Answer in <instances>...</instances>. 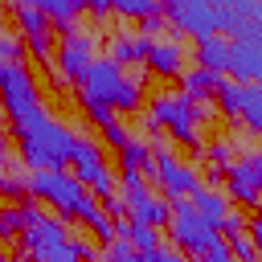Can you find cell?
Instances as JSON below:
<instances>
[{"mask_svg": "<svg viewBox=\"0 0 262 262\" xmlns=\"http://www.w3.org/2000/svg\"><path fill=\"white\" fill-rule=\"evenodd\" d=\"M16 147H20V164H29V172H53L70 160L74 147V131L66 123H57L45 106L20 123H12Z\"/></svg>", "mask_w": 262, "mask_h": 262, "instance_id": "obj_1", "label": "cell"}, {"mask_svg": "<svg viewBox=\"0 0 262 262\" xmlns=\"http://www.w3.org/2000/svg\"><path fill=\"white\" fill-rule=\"evenodd\" d=\"M20 250L33 262H90L94 246L66 233L57 217H45L37 205H20Z\"/></svg>", "mask_w": 262, "mask_h": 262, "instance_id": "obj_2", "label": "cell"}, {"mask_svg": "<svg viewBox=\"0 0 262 262\" xmlns=\"http://www.w3.org/2000/svg\"><path fill=\"white\" fill-rule=\"evenodd\" d=\"M82 106H106V111H135L139 106V78H127L123 66L111 57H94L86 74L78 78Z\"/></svg>", "mask_w": 262, "mask_h": 262, "instance_id": "obj_3", "label": "cell"}, {"mask_svg": "<svg viewBox=\"0 0 262 262\" xmlns=\"http://www.w3.org/2000/svg\"><path fill=\"white\" fill-rule=\"evenodd\" d=\"M209 115H213V106H209L205 98H188V94H160V98H151V106H147V131L168 127V131H172V139H180V143H188L192 151H201L196 123H201V119H209Z\"/></svg>", "mask_w": 262, "mask_h": 262, "instance_id": "obj_4", "label": "cell"}, {"mask_svg": "<svg viewBox=\"0 0 262 262\" xmlns=\"http://www.w3.org/2000/svg\"><path fill=\"white\" fill-rule=\"evenodd\" d=\"M25 188H29V196H41L45 205H53L66 221H86L98 209L94 196L74 176H66L61 168H53V172H29L25 176Z\"/></svg>", "mask_w": 262, "mask_h": 262, "instance_id": "obj_5", "label": "cell"}, {"mask_svg": "<svg viewBox=\"0 0 262 262\" xmlns=\"http://www.w3.org/2000/svg\"><path fill=\"white\" fill-rule=\"evenodd\" d=\"M168 237H172V246H176L180 254H188V258H201L209 246L221 242L217 225H209V221L192 209L188 196H180V201L168 205Z\"/></svg>", "mask_w": 262, "mask_h": 262, "instance_id": "obj_6", "label": "cell"}, {"mask_svg": "<svg viewBox=\"0 0 262 262\" xmlns=\"http://www.w3.org/2000/svg\"><path fill=\"white\" fill-rule=\"evenodd\" d=\"M70 164H74V180H78L86 192L106 196V192H115V188H119V184H115V172H111V164H106V156H102V147H98L94 139L74 135Z\"/></svg>", "mask_w": 262, "mask_h": 262, "instance_id": "obj_7", "label": "cell"}, {"mask_svg": "<svg viewBox=\"0 0 262 262\" xmlns=\"http://www.w3.org/2000/svg\"><path fill=\"white\" fill-rule=\"evenodd\" d=\"M213 98H217V111L237 115L250 135L262 131V86L258 82H229V78H221L213 86Z\"/></svg>", "mask_w": 262, "mask_h": 262, "instance_id": "obj_8", "label": "cell"}, {"mask_svg": "<svg viewBox=\"0 0 262 262\" xmlns=\"http://www.w3.org/2000/svg\"><path fill=\"white\" fill-rule=\"evenodd\" d=\"M151 147V176H156V184H160V192L168 196V201H180V196H188L196 184H201V176H196V168H188V164H180L164 143H147Z\"/></svg>", "mask_w": 262, "mask_h": 262, "instance_id": "obj_9", "label": "cell"}, {"mask_svg": "<svg viewBox=\"0 0 262 262\" xmlns=\"http://www.w3.org/2000/svg\"><path fill=\"white\" fill-rule=\"evenodd\" d=\"M90 61H94V37L86 29L61 33V41H57V66H53V74L61 78V86H78V78L86 74Z\"/></svg>", "mask_w": 262, "mask_h": 262, "instance_id": "obj_10", "label": "cell"}, {"mask_svg": "<svg viewBox=\"0 0 262 262\" xmlns=\"http://www.w3.org/2000/svg\"><path fill=\"white\" fill-rule=\"evenodd\" d=\"M156 4H160L164 16H168L180 33H188L192 41H205V37L217 33V16H213L209 0H156Z\"/></svg>", "mask_w": 262, "mask_h": 262, "instance_id": "obj_11", "label": "cell"}, {"mask_svg": "<svg viewBox=\"0 0 262 262\" xmlns=\"http://www.w3.org/2000/svg\"><path fill=\"white\" fill-rule=\"evenodd\" d=\"M221 180H229V196L246 209L258 205V184H262V156H246V160H229L221 168Z\"/></svg>", "mask_w": 262, "mask_h": 262, "instance_id": "obj_12", "label": "cell"}, {"mask_svg": "<svg viewBox=\"0 0 262 262\" xmlns=\"http://www.w3.org/2000/svg\"><path fill=\"white\" fill-rule=\"evenodd\" d=\"M225 74H229V82H258L262 78V37H233Z\"/></svg>", "mask_w": 262, "mask_h": 262, "instance_id": "obj_13", "label": "cell"}, {"mask_svg": "<svg viewBox=\"0 0 262 262\" xmlns=\"http://www.w3.org/2000/svg\"><path fill=\"white\" fill-rule=\"evenodd\" d=\"M188 201H192V209H196L209 225H221V221H225V213L233 209V205H229V196H225V192H217V188H209V184H196V188L188 192Z\"/></svg>", "mask_w": 262, "mask_h": 262, "instance_id": "obj_14", "label": "cell"}, {"mask_svg": "<svg viewBox=\"0 0 262 262\" xmlns=\"http://www.w3.org/2000/svg\"><path fill=\"white\" fill-rule=\"evenodd\" d=\"M180 45L176 41H151L147 45V57H143V66L151 70V74H164V78H180Z\"/></svg>", "mask_w": 262, "mask_h": 262, "instance_id": "obj_15", "label": "cell"}, {"mask_svg": "<svg viewBox=\"0 0 262 262\" xmlns=\"http://www.w3.org/2000/svg\"><path fill=\"white\" fill-rule=\"evenodd\" d=\"M225 57H229V37L213 33V37L196 41V70H209V74L225 78Z\"/></svg>", "mask_w": 262, "mask_h": 262, "instance_id": "obj_16", "label": "cell"}, {"mask_svg": "<svg viewBox=\"0 0 262 262\" xmlns=\"http://www.w3.org/2000/svg\"><path fill=\"white\" fill-rule=\"evenodd\" d=\"M115 237H123V242L135 246L139 254H147V250L160 246V229H156V225H143V221H131V217L115 221Z\"/></svg>", "mask_w": 262, "mask_h": 262, "instance_id": "obj_17", "label": "cell"}, {"mask_svg": "<svg viewBox=\"0 0 262 262\" xmlns=\"http://www.w3.org/2000/svg\"><path fill=\"white\" fill-rule=\"evenodd\" d=\"M147 45H151V37H143V33L115 37V41H111V61H115V66H139V61L147 57Z\"/></svg>", "mask_w": 262, "mask_h": 262, "instance_id": "obj_18", "label": "cell"}, {"mask_svg": "<svg viewBox=\"0 0 262 262\" xmlns=\"http://www.w3.org/2000/svg\"><path fill=\"white\" fill-rule=\"evenodd\" d=\"M16 4H33V8H41L45 16H49V25H74V16L86 8L82 0H16Z\"/></svg>", "mask_w": 262, "mask_h": 262, "instance_id": "obj_19", "label": "cell"}, {"mask_svg": "<svg viewBox=\"0 0 262 262\" xmlns=\"http://www.w3.org/2000/svg\"><path fill=\"white\" fill-rule=\"evenodd\" d=\"M16 29L25 33V41H41V37H53L49 33V16L33 4H16Z\"/></svg>", "mask_w": 262, "mask_h": 262, "instance_id": "obj_20", "label": "cell"}, {"mask_svg": "<svg viewBox=\"0 0 262 262\" xmlns=\"http://www.w3.org/2000/svg\"><path fill=\"white\" fill-rule=\"evenodd\" d=\"M217 82H221V78L209 74V70H180V86H184L188 98H209Z\"/></svg>", "mask_w": 262, "mask_h": 262, "instance_id": "obj_21", "label": "cell"}, {"mask_svg": "<svg viewBox=\"0 0 262 262\" xmlns=\"http://www.w3.org/2000/svg\"><path fill=\"white\" fill-rule=\"evenodd\" d=\"M119 160H123V168L147 172V168H151V147H147L143 139H127V143L119 147Z\"/></svg>", "mask_w": 262, "mask_h": 262, "instance_id": "obj_22", "label": "cell"}, {"mask_svg": "<svg viewBox=\"0 0 262 262\" xmlns=\"http://www.w3.org/2000/svg\"><path fill=\"white\" fill-rule=\"evenodd\" d=\"M106 8L119 12V16H127V20H147V16L160 12L156 0H106Z\"/></svg>", "mask_w": 262, "mask_h": 262, "instance_id": "obj_23", "label": "cell"}, {"mask_svg": "<svg viewBox=\"0 0 262 262\" xmlns=\"http://www.w3.org/2000/svg\"><path fill=\"white\" fill-rule=\"evenodd\" d=\"M225 246H229L233 262H258V246H254V237H250V233H237V237H229Z\"/></svg>", "mask_w": 262, "mask_h": 262, "instance_id": "obj_24", "label": "cell"}, {"mask_svg": "<svg viewBox=\"0 0 262 262\" xmlns=\"http://www.w3.org/2000/svg\"><path fill=\"white\" fill-rule=\"evenodd\" d=\"M233 151H237V143H233L229 135H221V139L209 143V164H213V168H225V164L233 160Z\"/></svg>", "mask_w": 262, "mask_h": 262, "instance_id": "obj_25", "label": "cell"}, {"mask_svg": "<svg viewBox=\"0 0 262 262\" xmlns=\"http://www.w3.org/2000/svg\"><path fill=\"white\" fill-rule=\"evenodd\" d=\"M106 262H143V254L135 246H127L123 237H111L106 242Z\"/></svg>", "mask_w": 262, "mask_h": 262, "instance_id": "obj_26", "label": "cell"}, {"mask_svg": "<svg viewBox=\"0 0 262 262\" xmlns=\"http://www.w3.org/2000/svg\"><path fill=\"white\" fill-rule=\"evenodd\" d=\"M246 229H250V221H246V213H242V209H229V213H225V221L217 225V233H225L221 242H229V237H237V233H246Z\"/></svg>", "mask_w": 262, "mask_h": 262, "instance_id": "obj_27", "label": "cell"}, {"mask_svg": "<svg viewBox=\"0 0 262 262\" xmlns=\"http://www.w3.org/2000/svg\"><path fill=\"white\" fill-rule=\"evenodd\" d=\"M0 192H4V196H16V201H25V196H29V188H25V176L0 172Z\"/></svg>", "mask_w": 262, "mask_h": 262, "instance_id": "obj_28", "label": "cell"}, {"mask_svg": "<svg viewBox=\"0 0 262 262\" xmlns=\"http://www.w3.org/2000/svg\"><path fill=\"white\" fill-rule=\"evenodd\" d=\"M20 233V205L0 213V237H16Z\"/></svg>", "mask_w": 262, "mask_h": 262, "instance_id": "obj_29", "label": "cell"}, {"mask_svg": "<svg viewBox=\"0 0 262 262\" xmlns=\"http://www.w3.org/2000/svg\"><path fill=\"white\" fill-rule=\"evenodd\" d=\"M0 61H20V41L12 33H0Z\"/></svg>", "mask_w": 262, "mask_h": 262, "instance_id": "obj_30", "label": "cell"}, {"mask_svg": "<svg viewBox=\"0 0 262 262\" xmlns=\"http://www.w3.org/2000/svg\"><path fill=\"white\" fill-rule=\"evenodd\" d=\"M102 139H106L111 147H123V143H127V131H123V123H119V119H115V123H106V127H102Z\"/></svg>", "mask_w": 262, "mask_h": 262, "instance_id": "obj_31", "label": "cell"}, {"mask_svg": "<svg viewBox=\"0 0 262 262\" xmlns=\"http://www.w3.org/2000/svg\"><path fill=\"white\" fill-rule=\"evenodd\" d=\"M196 262H233V254H229V246H225V242H217V246H209Z\"/></svg>", "mask_w": 262, "mask_h": 262, "instance_id": "obj_32", "label": "cell"}, {"mask_svg": "<svg viewBox=\"0 0 262 262\" xmlns=\"http://www.w3.org/2000/svg\"><path fill=\"white\" fill-rule=\"evenodd\" d=\"M143 262H184V254H180V250H164V246H156V250L143 254Z\"/></svg>", "mask_w": 262, "mask_h": 262, "instance_id": "obj_33", "label": "cell"}, {"mask_svg": "<svg viewBox=\"0 0 262 262\" xmlns=\"http://www.w3.org/2000/svg\"><path fill=\"white\" fill-rule=\"evenodd\" d=\"M233 8H237L242 16H250V20H262V4H258V0H233Z\"/></svg>", "mask_w": 262, "mask_h": 262, "instance_id": "obj_34", "label": "cell"}, {"mask_svg": "<svg viewBox=\"0 0 262 262\" xmlns=\"http://www.w3.org/2000/svg\"><path fill=\"white\" fill-rule=\"evenodd\" d=\"M86 115L98 123V127H106V123H115V111H106V106H86Z\"/></svg>", "mask_w": 262, "mask_h": 262, "instance_id": "obj_35", "label": "cell"}, {"mask_svg": "<svg viewBox=\"0 0 262 262\" xmlns=\"http://www.w3.org/2000/svg\"><path fill=\"white\" fill-rule=\"evenodd\" d=\"M4 168H12V164H8V135L0 131V172H4Z\"/></svg>", "mask_w": 262, "mask_h": 262, "instance_id": "obj_36", "label": "cell"}, {"mask_svg": "<svg viewBox=\"0 0 262 262\" xmlns=\"http://www.w3.org/2000/svg\"><path fill=\"white\" fill-rule=\"evenodd\" d=\"M82 4H86L94 16H106V12H111V8H106V0H82Z\"/></svg>", "mask_w": 262, "mask_h": 262, "instance_id": "obj_37", "label": "cell"}, {"mask_svg": "<svg viewBox=\"0 0 262 262\" xmlns=\"http://www.w3.org/2000/svg\"><path fill=\"white\" fill-rule=\"evenodd\" d=\"M151 33H160V12H156V16H147V20H143V37H151Z\"/></svg>", "mask_w": 262, "mask_h": 262, "instance_id": "obj_38", "label": "cell"}, {"mask_svg": "<svg viewBox=\"0 0 262 262\" xmlns=\"http://www.w3.org/2000/svg\"><path fill=\"white\" fill-rule=\"evenodd\" d=\"M0 262H8V258H4V254H0Z\"/></svg>", "mask_w": 262, "mask_h": 262, "instance_id": "obj_39", "label": "cell"}]
</instances>
